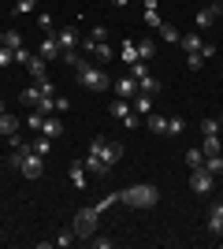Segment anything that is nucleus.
Returning <instances> with one entry per match:
<instances>
[{
	"label": "nucleus",
	"instance_id": "e433bc0d",
	"mask_svg": "<svg viewBox=\"0 0 223 249\" xmlns=\"http://www.w3.org/2000/svg\"><path fill=\"white\" fill-rule=\"evenodd\" d=\"M108 37V26H93V30H89V41H104Z\"/></svg>",
	"mask_w": 223,
	"mask_h": 249
},
{
	"label": "nucleus",
	"instance_id": "c03bdc74",
	"mask_svg": "<svg viewBox=\"0 0 223 249\" xmlns=\"http://www.w3.org/2000/svg\"><path fill=\"white\" fill-rule=\"evenodd\" d=\"M220 123H223V115H220Z\"/></svg>",
	"mask_w": 223,
	"mask_h": 249
},
{
	"label": "nucleus",
	"instance_id": "58836bf2",
	"mask_svg": "<svg viewBox=\"0 0 223 249\" xmlns=\"http://www.w3.org/2000/svg\"><path fill=\"white\" fill-rule=\"evenodd\" d=\"M37 26H41V30H49V26H52V15H45V11H41V15H37Z\"/></svg>",
	"mask_w": 223,
	"mask_h": 249
},
{
	"label": "nucleus",
	"instance_id": "20e7f679",
	"mask_svg": "<svg viewBox=\"0 0 223 249\" xmlns=\"http://www.w3.org/2000/svg\"><path fill=\"white\" fill-rule=\"evenodd\" d=\"M97 219H101V212H97V208H78V212H74V234H78V238H89V234H93L97 231Z\"/></svg>",
	"mask_w": 223,
	"mask_h": 249
},
{
	"label": "nucleus",
	"instance_id": "f03ea898",
	"mask_svg": "<svg viewBox=\"0 0 223 249\" xmlns=\"http://www.w3.org/2000/svg\"><path fill=\"white\" fill-rule=\"evenodd\" d=\"M74 78H78V86L89 89V93H104V89H112V74L101 71V67H93V63H86V60L74 67Z\"/></svg>",
	"mask_w": 223,
	"mask_h": 249
},
{
	"label": "nucleus",
	"instance_id": "c85d7f7f",
	"mask_svg": "<svg viewBox=\"0 0 223 249\" xmlns=\"http://www.w3.org/2000/svg\"><path fill=\"white\" fill-rule=\"evenodd\" d=\"M145 74H149V63H145V60H134V63H130V78H134V82H138V78H145Z\"/></svg>",
	"mask_w": 223,
	"mask_h": 249
},
{
	"label": "nucleus",
	"instance_id": "72a5a7b5",
	"mask_svg": "<svg viewBox=\"0 0 223 249\" xmlns=\"http://www.w3.org/2000/svg\"><path fill=\"white\" fill-rule=\"evenodd\" d=\"M220 130H223L220 119H201V134H220Z\"/></svg>",
	"mask_w": 223,
	"mask_h": 249
},
{
	"label": "nucleus",
	"instance_id": "6e6552de",
	"mask_svg": "<svg viewBox=\"0 0 223 249\" xmlns=\"http://www.w3.org/2000/svg\"><path fill=\"white\" fill-rule=\"evenodd\" d=\"M220 11L223 8L216 4V0H212V4H205V8H197V30H208V26L220 19Z\"/></svg>",
	"mask_w": 223,
	"mask_h": 249
},
{
	"label": "nucleus",
	"instance_id": "b1692460",
	"mask_svg": "<svg viewBox=\"0 0 223 249\" xmlns=\"http://www.w3.org/2000/svg\"><path fill=\"white\" fill-rule=\"evenodd\" d=\"M186 167H190V171H193V167H205V153H201V145H197V149H186Z\"/></svg>",
	"mask_w": 223,
	"mask_h": 249
},
{
	"label": "nucleus",
	"instance_id": "ddd939ff",
	"mask_svg": "<svg viewBox=\"0 0 223 249\" xmlns=\"http://www.w3.org/2000/svg\"><path fill=\"white\" fill-rule=\"evenodd\" d=\"M0 134H4V138L19 134V115H11V112H4V115H0Z\"/></svg>",
	"mask_w": 223,
	"mask_h": 249
},
{
	"label": "nucleus",
	"instance_id": "f704fd0d",
	"mask_svg": "<svg viewBox=\"0 0 223 249\" xmlns=\"http://www.w3.org/2000/svg\"><path fill=\"white\" fill-rule=\"evenodd\" d=\"M201 63H205L201 52H190V56H186V67H190V71H201Z\"/></svg>",
	"mask_w": 223,
	"mask_h": 249
},
{
	"label": "nucleus",
	"instance_id": "c9c22d12",
	"mask_svg": "<svg viewBox=\"0 0 223 249\" xmlns=\"http://www.w3.org/2000/svg\"><path fill=\"white\" fill-rule=\"evenodd\" d=\"M8 63H15V52L8 45H0V67H8Z\"/></svg>",
	"mask_w": 223,
	"mask_h": 249
},
{
	"label": "nucleus",
	"instance_id": "cd10ccee",
	"mask_svg": "<svg viewBox=\"0 0 223 249\" xmlns=\"http://www.w3.org/2000/svg\"><path fill=\"white\" fill-rule=\"evenodd\" d=\"M22 123L30 126V130H37V134H41V123H45V115H41V112H37V108H34V112H30V115H26V119H22Z\"/></svg>",
	"mask_w": 223,
	"mask_h": 249
},
{
	"label": "nucleus",
	"instance_id": "79ce46f5",
	"mask_svg": "<svg viewBox=\"0 0 223 249\" xmlns=\"http://www.w3.org/2000/svg\"><path fill=\"white\" fill-rule=\"evenodd\" d=\"M4 112H8V108H4V101H0V115H4Z\"/></svg>",
	"mask_w": 223,
	"mask_h": 249
},
{
	"label": "nucleus",
	"instance_id": "f3484780",
	"mask_svg": "<svg viewBox=\"0 0 223 249\" xmlns=\"http://www.w3.org/2000/svg\"><path fill=\"white\" fill-rule=\"evenodd\" d=\"M138 45V60H153V56H156V41H153V37H141V41H134Z\"/></svg>",
	"mask_w": 223,
	"mask_h": 249
},
{
	"label": "nucleus",
	"instance_id": "4468645a",
	"mask_svg": "<svg viewBox=\"0 0 223 249\" xmlns=\"http://www.w3.org/2000/svg\"><path fill=\"white\" fill-rule=\"evenodd\" d=\"M145 123H149V130H153V134H168V115L149 112V115H145Z\"/></svg>",
	"mask_w": 223,
	"mask_h": 249
},
{
	"label": "nucleus",
	"instance_id": "9d476101",
	"mask_svg": "<svg viewBox=\"0 0 223 249\" xmlns=\"http://www.w3.org/2000/svg\"><path fill=\"white\" fill-rule=\"evenodd\" d=\"M82 164H86V171H89V175H97V178H104L108 171H112V167H108L97 153H89V149H86V160H82Z\"/></svg>",
	"mask_w": 223,
	"mask_h": 249
},
{
	"label": "nucleus",
	"instance_id": "0eeeda50",
	"mask_svg": "<svg viewBox=\"0 0 223 249\" xmlns=\"http://www.w3.org/2000/svg\"><path fill=\"white\" fill-rule=\"evenodd\" d=\"M37 56H41L45 63H49V60H60V56H64V52H60V41H56L52 34H45V37H41V45H37Z\"/></svg>",
	"mask_w": 223,
	"mask_h": 249
},
{
	"label": "nucleus",
	"instance_id": "7c9ffc66",
	"mask_svg": "<svg viewBox=\"0 0 223 249\" xmlns=\"http://www.w3.org/2000/svg\"><path fill=\"white\" fill-rule=\"evenodd\" d=\"M4 45H8L11 52H15V49H22V34H19V30H8V34H4Z\"/></svg>",
	"mask_w": 223,
	"mask_h": 249
},
{
	"label": "nucleus",
	"instance_id": "dca6fc26",
	"mask_svg": "<svg viewBox=\"0 0 223 249\" xmlns=\"http://www.w3.org/2000/svg\"><path fill=\"white\" fill-rule=\"evenodd\" d=\"M201 153H205V156H216V153H223V142H220V134H205V142H201Z\"/></svg>",
	"mask_w": 223,
	"mask_h": 249
},
{
	"label": "nucleus",
	"instance_id": "4c0bfd02",
	"mask_svg": "<svg viewBox=\"0 0 223 249\" xmlns=\"http://www.w3.org/2000/svg\"><path fill=\"white\" fill-rule=\"evenodd\" d=\"M182 130H186L182 119H168V134H182Z\"/></svg>",
	"mask_w": 223,
	"mask_h": 249
},
{
	"label": "nucleus",
	"instance_id": "a19ab883",
	"mask_svg": "<svg viewBox=\"0 0 223 249\" xmlns=\"http://www.w3.org/2000/svg\"><path fill=\"white\" fill-rule=\"evenodd\" d=\"M112 4H116V8H127V4H130V0H112Z\"/></svg>",
	"mask_w": 223,
	"mask_h": 249
},
{
	"label": "nucleus",
	"instance_id": "6ab92c4d",
	"mask_svg": "<svg viewBox=\"0 0 223 249\" xmlns=\"http://www.w3.org/2000/svg\"><path fill=\"white\" fill-rule=\"evenodd\" d=\"M179 45L186 49V56H190V52H201L205 41H201V34H182V41H179Z\"/></svg>",
	"mask_w": 223,
	"mask_h": 249
},
{
	"label": "nucleus",
	"instance_id": "473e14b6",
	"mask_svg": "<svg viewBox=\"0 0 223 249\" xmlns=\"http://www.w3.org/2000/svg\"><path fill=\"white\" fill-rule=\"evenodd\" d=\"M34 8H37V0H15V8H11V11H15V15H30Z\"/></svg>",
	"mask_w": 223,
	"mask_h": 249
},
{
	"label": "nucleus",
	"instance_id": "9b49d317",
	"mask_svg": "<svg viewBox=\"0 0 223 249\" xmlns=\"http://www.w3.org/2000/svg\"><path fill=\"white\" fill-rule=\"evenodd\" d=\"M67 175H71V186H74V190H86V182H89L86 175H89V171H86L82 160H71V171H67Z\"/></svg>",
	"mask_w": 223,
	"mask_h": 249
},
{
	"label": "nucleus",
	"instance_id": "f8f14e48",
	"mask_svg": "<svg viewBox=\"0 0 223 249\" xmlns=\"http://www.w3.org/2000/svg\"><path fill=\"white\" fill-rule=\"evenodd\" d=\"M208 234H216V238L223 234V205H212V208H208Z\"/></svg>",
	"mask_w": 223,
	"mask_h": 249
},
{
	"label": "nucleus",
	"instance_id": "1a4fd4ad",
	"mask_svg": "<svg viewBox=\"0 0 223 249\" xmlns=\"http://www.w3.org/2000/svg\"><path fill=\"white\" fill-rule=\"evenodd\" d=\"M56 41H60V52H74L78 30H74V26H60V30H56Z\"/></svg>",
	"mask_w": 223,
	"mask_h": 249
},
{
	"label": "nucleus",
	"instance_id": "2eb2a0df",
	"mask_svg": "<svg viewBox=\"0 0 223 249\" xmlns=\"http://www.w3.org/2000/svg\"><path fill=\"white\" fill-rule=\"evenodd\" d=\"M160 41H168V45H179V41H182L179 26H171V22H160Z\"/></svg>",
	"mask_w": 223,
	"mask_h": 249
},
{
	"label": "nucleus",
	"instance_id": "39448f33",
	"mask_svg": "<svg viewBox=\"0 0 223 249\" xmlns=\"http://www.w3.org/2000/svg\"><path fill=\"white\" fill-rule=\"evenodd\" d=\"M212 186H216V175L208 171V167H193V171H190V190L197 194V197L212 194Z\"/></svg>",
	"mask_w": 223,
	"mask_h": 249
},
{
	"label": "nucleus",
	"instance_id": "4be33fe9",
	"mask_svg": "<svg viewBox=\"0 0 223 249\" xmlns=\"http://www.w3.org/2000/svg\"><path fill=\"white\" fill-rule=\"evenodd\" d=\"M130 108H134V112H138V115H149V112H153V97L138 93V97H134V101H130Z\"/></svg>",
	"mask_w": 223,
	"mask_h": 249
},
{
	"label": "nucleus",
	"instance_id": "bb28decb",
	"mask_svg": "<svg viewBox=\"0 0 223 249\" xmlns=\"http://www.w3.org/2000/svg\"><path fill=\"white\" fill-rule=\"evenodd\" d=\"M119 56H123V63H127V67H130V63L138 60V45H134V41H127V45H123V49H119Z\"/></svg>",
	"mask_w": 223,
	"mask_h": 249
},
{
	"label": "nucleus",
	"instance_id": "a878e982",
	"mask_svg": "<svg viewBox=\"0 0 223 249\" xmlns=\"http://www.w3.org/2000/svg\"><path fill=\"white\" fill-rule=\"evenodd\" d=\"M74 238H78V234H74V227H67V231H60V234H56V246H60V249H67V246H74Z\"/></svg>",
	"mask_w": 223,
	"mask_h": 249
},
{
	"label": "nucleus",
	"instance_id": "2f4dec72",
	"mask_svg": "<svg viewBox=\"0 0 223 249\" xmlns=\"http://www.w3.org/2000/svg\"><path fill=\"white\" fill-rule=\"evenodd\" d=\"M112 205H119V194H104V197H101V201H97V212H108V208H112Z\"/></svg>",
	"mask_w": 223,
	"mask_h": 249
},
{
	"label": "nucleus",
	"instance_id": "f257e3e1",
	"mask_svg": "<svg viewBox=\"0 0 223 249\" xmlns=\"http://www.w3.org/2000/svg\"><path fill=\"white\" fill-rule=\"evenodd\" d=\"M160 201V190L153 182H134V186L119 190V205H130V208H156Z\"/></svg>",
	"mask_w": 223,
	"mask_h": 249
},
{
	"label": "nucleus",
	"instance_id": "ea45409f",
	"mask_svg": "<svg viewBox=\"0 0 223 249\" xmlns=\"http://www.w3.org/2000/svg\"><path fill=\"white\" fill-rule=\"evenodd\" d=\"M201 56H205V60H208V56H216V45H212V41H205V45H201Z\"/></svg>",
	"mask_w": 223,
	"mask_h": 249
},
{
	"label": "nucleus",
	"instance_id": "37998d69",
	"mask_svg": "<svg viewBox=\"0 0 223 249\" xmlns=\"http://www.w3.org/2000/svg\"><path fill=\"white\" fill-rule=\"evenodd\" d=\"M0 45H4V34H0Z\"/></svg>",
	"mask_w": 223,
	"mask_h": 249
},
{
	"label": "nucleus",
	"instance_id": "393cba45",
	"mask_svg": "<svg viewBox=\"0 0 223 249\" xmlns=\"http://www.w3.org/2000/svg\"><path fill=\"white\" fill-rule=\"evenodd\" d=\"M205 167L212 171L216 178H223V153H216V156H205Z\"/></svg>",
	"mask_w": 223,
	"mask_h": 249
},
{
	"label": "nucleus",
	"instance_id": "c756f323",
	"mask_svg": "<svg viewBox=\"0 0 223 249\" xmlns=\"http://www.w3.org/2000/svg\"><path fill=\"white\" fill-rule=\"evenodd\" d=\"M141 19H145V26H153V30H160V22H164L156 8H145V15H141Z\"/></svg>",
	"mask_w": 223,
	"mask_h": 249
},
{
	"label": "nucleus",
	"instance_id": "423d86ee",
	"mask_svg": "<svg viewBox=\"0 0 223 249\" xmlns=\"http://www.w3.org/2000/svg\"><path fill=\"white\" fill-rule=\"evenodd\" d=\"M112 89H116V97H119V101H134V97H138V82H134L130 74L116 78V82H112Z\"/></svg>",
	"mask_w": 223,
	"mask_h": 249
},
{
	"label": "nucleus",
	"instance_id": "aec40b11",
	"mask_svg": "<svg viewBox=\"0 0 223 249\" xmlns=\"http://www.w3.org/2000/svg\"><path fill=\"white\" fill-rule=\"evenodd\" d=\"M41 134H45V138H60V134H64V123H60V119H49V115H45Z\"/></svg>",
	"mask_w": 223,
	"mask_h": 249
},
{
	"label": "nucleus",
	"instance_id": "5701e85b",
	"mask_svg": "<svg viewBox=\"0 0 223 249\" xmlns=\"http://www.w3.org/2000/svg\"><path fill=\"white\" fill-rule=\"evenodd\" d=\"M30 153H37V156H49L52 153V138H37V142H30Z\"/></svg>",
	"mask_w": 223,
	"mask_h": 249
},
{
	"label": "nucleus",
	"instance_id": "a211bd4d",
	"mask_svg": "<svg viewBox=\"0 0 223 249\" xmlns=\"http://www.w3.org/2000/svg\"><path fill=\"white\" fill-rule=\"evenodd\" d=\"M138 93H145V97H156V93H160V82L153 78V74H145V78H138Z\"/></svg>",
	"mask_w": 223,
	"mask_h": 249
},
{
	"label": "nucleus",
	"instance_id": "412c9836",
	"mask_svg": "<svg viewBox=\"0 0 223 249\" xmlns=\"http://www.w3.org/2000/svg\"><path fill=\"white\" fill-rule=\"evenodd\" d=\"M22 101H26V104H37V101H41V97H45V89H41V82H34V86H26V89H22Z\"/></svg>",
	"mask_w": 223,
	"mask_h": 249
},
{
	"label": "nucleus",
	"instance_id": "7ed1b4c3",
	"mask_svg": "<svg viewBox=\"0 0 223 249\" xmlns=\"http://www.w3.org/2000/svg\"><path fill=\"white\" fill-rule=\"evenodd\" d=\"M89 153H97L108 167L123 160V145H119V142H108V138H93V142H89Z\"/></svg>",
	"mask_w": 223,
	"mask_h": 249
}]
</instances>
